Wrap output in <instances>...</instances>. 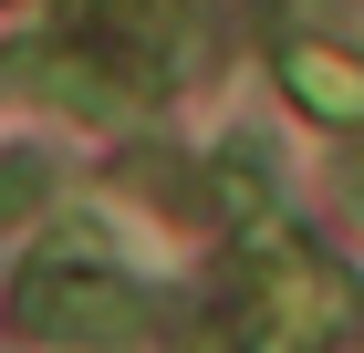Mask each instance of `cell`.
<instances>
[{"instance_id": "6da1fadb", "label": "cell", "mask_w": 364, "mask_h": 353, "mask_svg": "<svg viewBox=\"0 0 364 353\" xmlns=\"http://www.w3.org/2000/svg\"><path fill=\"white\" fill-rule=\"evenodd\" d=\"M343 322H354V281H343L333 260L291 249L281 229H260L250 239V301H240L250 353H323Z\"/></svg>"}, {"instance_id": "7a4b0ae2", "label": "cell", "mask_w": 364, "mask_h": 353, "mask_svg": "<svg viewBox=\"0 0 364 353\" xmlns=\"http://www.w3.org/2000/svg\"><path fill=\"white\" fill-rule=\"evenodd\" d=\"M31 322L63 343H114V332H136V291L105 271H31Z\"/></svg>"}, {"instance_id": "3957f363", "label": "cell", "mask_w": 364, "mask_h": 353, "mask_svg": "<svg viewBox=\"0 0 364 353\" xmlns=\"http://www.w3.org/2000/svg\"><path fill=\"white\" fill-rule=\"evenodd\" d=\"M281 83H291V104L323 114V125H364V53L291 42V53H281Z\"/></svg>"}]
</instances>
